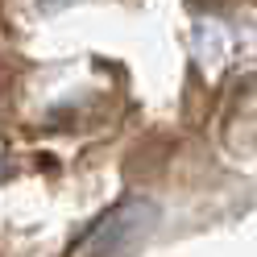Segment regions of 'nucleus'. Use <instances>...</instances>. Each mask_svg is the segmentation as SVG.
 <instances>
[{
    "mask_svg": "<svg viewBox=\"0 0 257 257\" xmlns=\"http://www.w3.org/2000/svg\"><path fill=\"white\" fill-rule=\"evenodd\" d=\"M154 224H158V207L150 199H128L95 224V232L87 236V257H128L154 232Z\"/></svg>",
    "mask_w": 257,
    "mask_h": 257,
    "instance_id": "obj_1",
    "label": "nucleus"
},
{
    "mask_svg": "<svg viewBox=\"0 0 257 257\" xmlns=\"http://www.w3.org/2000/svg\"><path fill=\"white\" fill-rule=\"evenodd\" d=\"M38 5H42L46 13H54V9H67V5H75V0H38Z\"/></svg>",
    "mask_w": 257,
    "mask_h": 257,
    "instance_id": "obj_2",
    "label": "nucleus"
},
{
    "mask_svg": "<svg viewBox=\"0 0 257 257\" xmlns=\"http://www.w3.org/2000/svg\"><path fill=\"white\" fill-rule=\"evenodd\" d=\"M0 174H5V162H0Z\"/></svg>",
    "mask_w": 257,
    "mask_h": 257,
    "instance_id": "obj_3",
    "label": "nucleus"
}]
</instances>
